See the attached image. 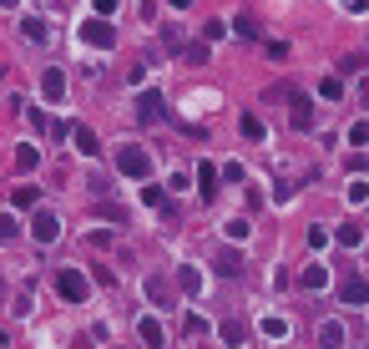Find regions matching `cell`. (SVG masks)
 Wrapping results in <instances>:
<instances>
[{"label": "cell", "instance_id": "cell-1", "mask_svg": "<svg viewBox=\"0 0 369 349\" xmlns=\"http://www.w3.org/2000/svg\"><path fill=\"white\" fill-rule=\"evenodd\" d=\"M56 294H61V299H71V304H86L92 283H86L81 269H61V273H56Z\"/></svg>", "mask_w": 369, "mask_h": 349}, {"label": "cell", "instance_id": "cell-2", "mask_svg": "<svg viewBox=\"0 0 369 349\" xmlns=\"http://www.w3.org/2000/svg\"><path fill=\"white\" fill-rule=\"evenodd\" d=\"M117 167L126 172V178L147 183V172H152V157H147V147H122V152H117Z\"/></svg>", "mask_w": 369, "mask_h": 349}, {"label": "cell", "instance_id": "cell-3", "mask_svg": "<svg viewBox=\"0 0 369 349\" xmlns=\"http://www.w3.org/2000/svg\"><path fill=\"white\" fill-rule=\"evenodd\" d=\"M81 41H86V46H96V51H101V46L112 51V41H117V31H112V26H106V20L96 15V20H86V26H81Z\"/></svg>", "mask_w": 369, "mask_h": 349}, {"label": "cell", "instance_id": "cell-4", "mask_svg": "<svg viewBox=\"0 0 369 349\" xmlns=\"http://www.w3.org/2000/svg\"><path fill=\"white\" fill-rule=\"evenodd\" d=\"M218 339H223L228 349H243V344H248V324H243V319H223V324H218Z\"/></svg>", "mask_w": 369, "mask_h": 349}, {"label": "cell", "instance_id": "cell-5", "mask_svg": "<svg viewBox=\"0 0 369 349\" xmlns=\"http://www.w3.org/2000/svg\"><path fill=\"white\" fill-rule=\"evenodd\" d=\"M339 299H344V304H354V309H359V304H369V278H359V273H354V278H344V283H339Z\"/></svg>", "mask_w": 369, "mask_h": 349}, {"label": "cell", "instance_id": "cell-6", "mask_svg": "<svg viewBox=\"0 0 369 349\" xmlns=\"http://www.w3.org/2000/svg\"><path fill=\"white\" fill-rule=\"evenodd\" d=\"M56 233H61V223L51 213H36L31 218V238H36V243H56Z\"/></svg>", "mask_w": 369, "mask_h": 349}, {"label": "cell", "instance_id": "cell-7", "mask_svg": "<svg viewBox=\"0 0 369 349\" xmlns=\"http://www.w3.org/2000/svg\"><path fill=\"white\" fill-rule=\"evenodd\" d=\"M147 299L157 304V309H172V283L162 273H147Z\"/></svg>", "mask_w": 369, "mask_h": 349}, {"label": "cell", "instance_id": "cell-8", "mask_svg": "<svg viewBox=\"0 0 369 349\" xmlns=\"http://www.w3.org/2000/svg\"><path fill=\"white\" fill-rule=\"evenodd\" d=\"M41 92H46V101H61V97H66V71H61V66H46Z\"/></svg>", "mask_w": 369, "mask_h": 349}, {"label": "cell", "instance_id": "cell-9", "mask_svg": "<svg viewBox=\"0 0 369 349\" xmlns=\"http://www.w3.org/2000/svg\"><path fill=\"white\" fill-rule=\"evenodd\" d=\"M137 122H147V127L162 122V97H157V92H142V97H137Z\"/></svg>", "mask_w": 369, "mask_h": 349}, {"label": "cell", "instance_id": "cell-10", "mask_svg": "<svg viewBox=\"0 0 369 349\" xmlns=\"http://www.w3.org/2000/svg\"><path fill=\"white\" fill-rule=\"evenodd\" d=\"M212 269H218L223 278H238V273H243V253H238V248H223L218 258H212Z\"/></svg>", "mask_w": 369, "mask_h": 349}, {"label": "cell", "instance_id": "cell-11", "mask_svg": "<svg viewBox=\"0 0 369 349\" xmlns=\"http://www.w3.org/2000/svg\"><path fill=\"white\" fill-rule=\"evenodd\" d=\"M298 283H303V289H309V294H319L324 283H329V269H324V264H309V269L298 273Z\"/></svg>", "mask_w": 369, "mask_h": 349}, {"label": "cell", "instance_id": "cell-12", "mask_svg": "<svg viewBox=\"0 0 369 349\" xmlns=\"http://www.w3.org/2000/svg\"><path fill=\"white\" fill-rule=\"evenodd\" d=\"M137 334H142L147 349H162V344H167V334H162V324H157V319H142V324H137Z\"/></svg>", "mask_w": 369, "mask_h": 349}, {"label": "cell", "instance_id": "cell-13", "mask_svg": "<svg viewBox=\"0 0 369 349\" xmlns=\"http://www.w3.org/2000/svg\"><path fill=\"white\" fill-rule=\"evenodd\" d=\"M71 137H76V152H86V157H96V132H92V127H71Z\"/></svg>", "mask_w": 369, "mask_h": 349}, {"label": "cell", "instance_id": "cell-14", "mask_svg": "<svg viewBox=\"0 0 369 349\" xmlns=\"http://www.w3.org/2000/svg\"><path fill=\"white\" fill-rule=\"evenodd\" d=\"M334 238H339L344 248H359V243H364V228H359V223H344V228H334Z\"/></svg>", "mask_w": 369, "mask_h": 349}, {"label": "cell", "instance_id": "cell-15", "mask_svg": "<svg viewBox=\"0 0 369 349\" xmlns=\"http://www.w3.org/2000/svg\"><path fill=\"white\" fill-rule=\"evenodd\" d=\"M319 344H324V349H344V324H324V329H319Z\"/></svg>", "mask_w": 369, "mask_h": 349}, {"label": "cell", "instance_id": "cell-16", "mask_svg": "<svg viewBox=\"0 0 369 349\" xmlns=\"http://www.w3.org/2000/svg\"><path fill=\"white\" fill-rule=\"evenodd\" d=\"M198 183H203V187H198L203 198H212V192H218V187H212V183H218V167H212V162H203V167H198Z\"/></svg>", "mask_w": 369, "mask_h": 349}, {"label": "cell", "instance_id": "cell-17", "mask_svg": "<svg viewBox=\"0 0 369 349\" xmlns=\"http://www.w3.org/2000/svg\"><path fill=\"white\" fill-rule=\"evenodd\" d=\"M20 31H26L31 41H46V20H41V15H26V20H20Z\"/></svg>", "mask_w": 369, "mask_h": 349}, {"label": "cell", "instance_id": "cell-18", "mask_svg": "<svg viewBox=\"0 0 369 349\" xmlns=\"http://www.w3.org/2000/svg\"><path fill=\"white\" fill-rule=\"evenodd\" d=\"M294 127H298V132H309V127H314V112H309V101H294Z\"/></svg>", "mask_w": 369, "mask_h": 349}, {"label": "cell", "instance_id": "cell-19", "mask_svg": "<svg viewBox=\"0 0 369 349\" xmlns=\"http://www.w3.org/2000/svg\"><path fill=\"white\" fill-rule=\"evenodd\" d=\"M15 162H20V172H36V167H41V152H36V147H20Z\"/></svg>", "mask_w": 369, "mask_h": 349}, {"label": "cell", "instance_id": "cell-20", "mask_svg": "<svg viewBox=\"0 0 369 349\" xmlns=\"http://www.w3.org/2000/svg\"><path fill=\"white\" fill-rule=\"evenodd\" d=\"M178 283H182V294H198V289H203V278L192 273V269H182V273H178Z\"/></svg>", "mask_w": 369, "mask_h": 349}, {"label": "cell", "instance_id": "cell-21", "mask_svg": "<svg viewBox=\"0 0 369 349\" xmlns=\"http://www.w3.org/2000/svg\"><path fill=\"white\" fill-rule=\"evenodd\" d=\"M142 203H147V208H162V187H152V183H142Z\"/></svg>", "mask_w": 369, "mask_h": 349}, {"label": "cell", "instance_id": "cell-22", "mask_svg": "<svg viewBox=\"0 0 369 349\" xmlns=\"http://www.w3.org/2000/svg\"><path fill=\"white\" fill-rule=\"evenodd\" d=\"M15 208H36V187H15Z\"/></svg>", "mask_w": 369, "mask_h": 349}, {"label": "cell", "instance_id": "cell-23", "mask_svg": "<svg viewBox=\"0 0 369 349\" xmlns=\"http://www.w3.org/2000/svg\"><path fill=\"white\" fill-rule=\"evenodd\" d=\"M349 142H354V147H364V142H369V122H359V127H349Z\"/></svg>", "mask_w": 369, "mask_h": 349}, {"label": "cell", "instance_id": "cell-24", "mask_svg": "<svg viewBox=\"0 0 369 349\" xmlns=\"http://www.w3.org/2000/svg\"><path fill=\"white\" fill-rule=\"evenodd\" d=\"M182 56H187V61H192V66H203V61H208V46H187V51H182Z\"/></svg>", "mask_w": 369, "mask_h": 349}, {"label": "cell", "instance_id": "cell-25", "mask_svg": "<svg viewBox=\"0 0 369 349\" xmlns=\"http://www.w3.org/2000/svg\"><path fill=\"white\" fill-rule=\"evenodd\" d=\"M117 6H122V0H96V15H101V20H112Z\"/></svg>", "mask_w": 369, "mask_h": 349}, {"label": "cell", "instance_id": "cell-26", "mask_svg": "<svg viewBox=\"0 0 369 349\" xmlns=\"http://www.w3.org/2000/svg\"><path fill=\"white\" fill-rule=\"evenodd\" d=\"M6 238H15V223H10L6 213H0V243H6Z\"/></svg>", "mask_w": 369, "mask_h": 349}, {"label": "cell", "instance_id": "cell-27", "mask_svg": "<svg viewBox=\"0 0 369 349\" xmlns=\"http://www.w3.org/2000/svg\"><path fill=\"white\" fill-rule=\"evenodd\" d=\"M359 97H364V101H369V76H364V81H359Z\"/></svg>", "mask_w": 369, "mask_h": 349}, {"label": "cell", "instance_id": "cell-28", "mask_svg": "<svg viewBox=\"0 0 369 349\" xmlns=\"http://www.w3.org/2000/svg\"><path fill=\"white\" fill-rule=\"evenodd\" d=\"M15 6H20V0H0V10H15Z\"/></svg>", "mask_w": 369, "mask_h": 349}]
</instances>
